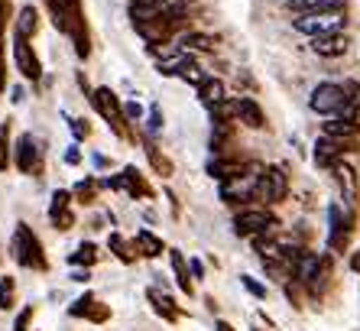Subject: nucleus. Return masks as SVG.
<instances>
[{
    "label": "nucleus",
    "instance_id": "obj_1",
    "mask_svg": "<svg viewBox=\"0 0 360 331\" xmlns=\"http://www.w3.org/2000/svg\"><path fill=\"white\" fill-rule=\"evenodd\" d=\"M347 17H344V10H315V13H299L295 17V30L311 39H319V36H331V33H341Z\"/></svg>",
    "mask_w": 360,
    "mask_h": 331
},
{
    "label": "nucleus",
    "instance_id": "obj_2",
    "mask_svg": "<svg viewBox=\"0 0 360 331\" xmlns=\"http://www.w3.org/2000/svg\"><path fill=\"white\" fill-rule=\"evenodd\" d=\"M10 250H13V260H17L20 266H30V270H46L42 247H39L36 234L26 228V224H17V234H13V244H10Z\"/></svg>",
    "mask_w": 360,
    "mask_h": 331
},
{
    "label": "nucleus",
    "instance_id": "obj_3",
    "mask_svg": "<svg viewBox=\"0 0 360 331\" xmlns=\"http://www.w3.org/2000/svg\"><path fill=\"white\" fill-rule=\"evenodd\" d=\"M347 104V88L344 85H335V82H325V85L311 88L309 94V108L315 114H341V108Z\"/></svg>",
    "mask_w": 360,
    "mask_h": 331
},
{
    "label": "nucleus",
    "instance_id": "obj_4",
    "mask_svg": "<svg viewBox=\"0 0 360 331\" xmlns=\"http://www.w3.org/2000/svg\"><path fill=\"white\" fill-rule=\"evenodd\" d=\"M260 195V176L257 172H240V176L227 179L224 186H221V198L231 205L237 202H250V198Z\"/></svg>",
    "mask_w": 360,
    "mask_h": 331
},
{
    "label": "nucleus",
    "instance_id": "obj_5",
    "mask_svg": "<svg viewBox=\"0 0 360 331\" xmlns=\"http://www.w3.org/2000/svg\"><path fill=\"white\" fill-rule=\"evenodd\" d=\"M94 108H98V114L104 120H108L110 127L117 130V134H124V124H127V114H124V104L117 101V94L110 91V88H98L94 91Z\"/></svg>",
    "mask_w": 360,
    "mask_h": 331
},
{
    "label": "nucleus",
    "instance_id": "obj_6",
    "mask_svg": "<svg viewBox=\"0 0 360 331\" xmlns=\"http://www.w3.org/2000/svg\"><path fill=\"white\" fill-rule=\"evenodd\" d=\"M347 150H354V140H335V136L321 134V140L315 143V166H321V169H335L338 162L344 160Z\"/></svg>",
    "mask_w": 360,
    "mask_h": 331
},
{
    "label": "nucleus",
    "instance_id": "obj_7",
    "mask_svg": "<svg viewBox=\"0 0 360 331\" xmlns=\"http://www.w3.org/2000/svg\"><path fill=\"white\" fill-rule=\"evenodd\" d=\"M269 224H273V218L263 208H243L234 218V234L237 238H257V234H266Z\"/></svg>",
    "mask_w": 360,
    "mask_h": 331
},
{
    "label": "nucleus",
    "instance_id": "obj_8",
    "mask_svg": "<svg viewBox=\"0 0 360 331\" xmlns=\"http://www.w3.org/2000/svg\"><path fill=\"white\" fill-rule=\"evenodd\" d=\"M13 62H17V68H20V75L23 78H39L42 75V65H39V59H36V52H33V46H30V39L26 36H13Z\"/></svg>",
    "mask_w": 360,
    "mask_h": 331
},
{
    "label": "nucleus",
    "instance_id": "obj_9",
    "mask_svg": "<svg viewBox=\"0 0 360 331\" xmlns=\"http://www.w3.org/2000/svg\"><path fill=\"white\" fill-rule=\"evenodd\" d=\"M260 195L269 198V202H283L289 195V179H285V172L279 166H273V169H266L260 176Z\"/></svg>",
    "mask_w": 360,
    "mask_h": 331
},
{
    "label": "nucleus",
    "instance_id": "obj_10",
    "mask_svg": "<svg viewBox=\"0 0 360 331\" xmlns=\"http://www.w3.org/2000/svg\"><path fill=\"white\" fill-rule=\"evenodd\" d=\"M328 221H331V250H344L347 238H351V214L341 212V205H331V212H328Z\"/></svg>",
    "mask_w": 360,
    "mask_h": 331
},
{
    "label": "nucleus",
    "instance_id": "obj_11",
    "mask_svg": "<svg viewBox=\"0 0 360 331\" xmlns=\"http://www.w3.org/2000/svg\"><path fill=\"white\" fill-rule=\"evenodd\" d=\"M347 36L344 33H331V36H319V39H311V49H315V56H321V59H341L344 52H347Z\"/></svg>",
    "mask_w": 360,
    "mask_h": 331
},
{
    "label": "nucleus",
    "instance_id": "obj_12",
    "mask_svg": "<svg viewBox=\"0 0 360 331\" xmlns=\"http://www.w3.org/2000/svg\"><path fill=\"white\" fill-rule=\"evenodd\" d=\"M237 117H240V124H247V127L260 130L263 124H266V117H263V108L253 98H237Z\"/></svg>",
    "mask_w": 360,
    "mask_h": 331
},
{
    "label": "nucleus",
    "instance_id": "obj_13",
    "mask_svg": "<svg viewBox=\"0 0 360 331\" xmlns=\"http://www.w3.org/2000/svg\"><path fill=\"white\" fill-rule=\"evenodd\" d=\"M36 162H39V150H36L33 136H30V134L20 136V143H17V166H20V172H33Z\"/></svg>",
    "mask_w": 360,
    "mask_h": 331
},
{
    "label": "nucleus",
    "instance_id": "obj_14",
    "mask_svg": "<svg viewBox=\"0 0 360 331\" xmlns=\"http://www.w3.org/2000/svg\"><path fill=\"white\" fill-rule=\"evenodd\" d=\"M335 176H338V186H341V192H344V202L354 205L357 202V172H354L347 162H338Z\"/></svg>",
    "mask_w": 360,
    "mask_h": 331
},
{
    "label": "nucleus",
    "instance_id": "obj_15",
    "mask_svg": "<svg viewBox=\"0 0 360 331\" xmlns=\"http://www.w3.org/2000/svg\"><path fill=\"white\" fill-rule=\"evenodd\" d=\"M198 98H201V104H208V108H214V104H221L227 98V91H224V82L221 78H211V75H205V82L198 85Z\"/></svg>",
    "mask_w": 360,
    "mask_h": 331
},
{
    "label": "nucleus",
    "instance_id": "obj_16",
    "mask_svg": "<svg viewBox=\"0 0 360 331\" xmlns=\"http://www.w3.org/2000/svg\"><path fill=\"white\" fill-rule=\"evenodd\" d=\"M321 134H325V136H335V140H354V136L360 134V124H357V120L335 117V120H328Z\"/></svg>",
    "mask_w": 360,
    "mask_h": 331
},
{
    "label": "nucleus",
    "instance_id": "obj_17",
    "mask_svg": "<svg viewBox=\"0 0 360 331\" xmlns=\"http://www.w3.org/2000/svg\"><path fill=\"white\" fill-rule=\"evenodd\" d=\"M344 0H289V10L295 13H315V10H341Z\"/></svg>",
    "mask_w": 360,
    "mask_h": 331
},
{
    "label": "nucleus",
    "instance_id": "obj_18",
    "mask_svg": "<svg viewBox=\"0 0 360 331\" xmlns=\"http://www.w3.org/2000/svg\"><path fill=\"white\" fill-rule=\"evenodd\" d=\"M208 172H211L214 179H221V182H227V179L240 176L243 166H240L237 160H211V162H208Z\"/></svg>",
    "mask_w": 360,
    "mask_h": 331
},
{
    "label": "nucleus",
    "instance_id": "obj_19",
    "mask_svg": "<svg viewBox=\"0 0 360 331\" xmlns=\"http://www.w3.org/2000/svg\"><path fill=\"white\" fill-rule=\"evenodd\" d=\"M36 30H39V13H36V7H30V4H26V7H20V17H17V33L30 39V36L36 33Z\"/></svg>",
    "mask_w": 360,
    "mask_h": 331
},
{
    "label": "nucleus",
    "instance_id": "obj_20",
    "mask_svg": "<svg viewBox=\"0 0 360 331\" xmlns=\"http://www.w3.org/2000/svg\"><path fill=\"white\" fill-rule=\"evenodd\" d=\"M136 250H140L143 257H160L162 254V240L153 234V231H136Z\"/></svg>",
    "mask_w": 360,
    "mask_h": 331
},
{
    "label": "nucleus",
    "instance_id": "obj_21",
    "mask_svg": "<svg viewBox=\"0 0 360 331\" xmlns=\"http://www.w3.org/2000/svg\"><path fill=\"white\" fill-rule=\"evenodd\" d=\"M179 46H182V52H211L214 49V39L205 33H185L179 39Z\"/></svg>",
    "mask_w": 360,
    "mask_h": 331
},
{
    "label": "nucleus",
    "instance_id": "obj_22",
    "mask_svg": "<svg viewBox=\"0 0 360 331\" xmlns=\"http://www.w3.org/2000/svg\"><path fill=\"white\" fill-rule=\"evenodd\" d=\"M172 270H176V283L182 292H192V280H188V266H185V257L179 254V250H172Z\"/></svg>",
    "mask_w": 360,
    "mask_h": 331
},
{
    "label": "nucleus",
    "instance_id": "obj_23",
    "mask_svg": "<svg viewBox=\"0 0 360 331\" xmlns=\"http://www.w3.org/2000/svg\"><path fill=\"white\" fill-rule=\"evenodd\" d=\"M150 302H153V306H156V312H160L162 318H166V322H176V318H179V309L172 306V299L160 296L156 289H150Z\"/></svg>",
    "mask_w": 360,
    "mask_h": 331
},
{
    "label": "nucleus",
    "instance_id": "obj_24",
    "mask_svg": "<svg viewBox=\"0 0 360 331\" xmlns=\"http://www.w3.org/2000/svg\"><path fill=\"white\" fill-rule=\"evenodd\" d=\"M192 52H176V56H166V59L156 62V68H160V75H179V68H182V62L188 59Z\"/></svg>",
    "mask_w": 360,
    "mask_h": 331
},
{
    "label": "nucleus",
    "instance_id": "obj_25",
    "mask_svg": "<svg viewBox=\"0 0 360 331\" xmlns=\"http://www.w3.org/2000/svg\"><path fill=\"white\" fill-rule=\"evenodd\" d=\"M179 78H182V82H188V85H195V88L205 82V75H201V68L192 62V56L182 62V68H179Z\"/></svg>",
    "mask_w": 360,
    "mask_h": 331
},
{
    "label": "nucleus",
    "instance_id": "obj_26",
    "mask_svg": "<svg viewBox=\"0 0 360 331\" xmlns=\"http://www.w3.org/2000/svg\"><path fill=\"white\" fill-rule=\"evenodd\" d=\"M124 186L134 192V195H150V188H146V182L140 179V172L136 169H124Z\"/></svg>",
    "mask_w": 360,
    "mask_h": 331
},
{
    "label": "nucleus",
    "instance_id": "obj_27",
    "mask_svg": "<svg viewBox=\"0 0 360 331\" xmlns=\"http://www.w3.org/2000/svg\"><path fill=\"white\" fill-rule=\"evenodd\" d=\"M10 166V124H0V172Z\"/></svg>",
    "mask_w": 360,
    "mask_h": 331
},
{
    "label": "nucleus",
    "instance_id": "obj_28",
    "mask_svg": "<svg viewBox=\"0 0 360 331\" xmlns=\"http://www.w3.org/2000/svg\"><path fill=\"white\" fill-rule=\"evenodd\" d=\"M68 260H72V264H84V266H91L94 260H98V250H94V244H82L75 250V254L68 257Z\"/></svg>",
    "mask_w": 360,
    "mask_h": 331
},
{
    "label": "nucleus",
    "instance_id": "obj_29",
    "mask_svg": "<svg viewBox=\"0 0 360 331\" xmlns=\"http://www.w3.org/2000/svg\"><path fill=\"white\" fill-rule=\"evenodd\" d=\"M13 280H10V276H4V280H0V309H13Z\"/></svg>",
    "mask_w": 360,
    "mask_h": 331
},
{
    "label": "nucleus",
    "instance_id": "obj_30",
    "mask_svg": "<svg viewBox=\"0 0 360 331\" xmlns=\"http://www.w3.org/2000/svg\"><path fill=\"white\" fill-rule=\"evenodd\" d=\"M110 247L117 250V257L124 260V264H130V260H134V254L127 250V244H124V238H120V234H110Z\"/></svg>",
    "mask_w": 360,
    "mask_h": 331
},
{
    "label": "nucleus",
    "instance_id": "obj_31",
    "mask_svg": "<svg viewBox=\"0 0 360 331\" xmlns=\"http://www.w3.org/2000/svg\"><path fill=\"white\" fill-rule=\"evenodd\" d=\"M240 283H243V289H247L250 296H257V299H266V286H260V283L253 280V276H240Z\"/></svg>",
    "mask_w": 360,
    "mask_h": 331
},
{
    "label": "nucleus",
    "instance_id": "obj_32",
    "mask_svg": "<svg viewBox=\"0 0 360 331\" xmlns=\"http://www.w3.org/2000/svg\"><path fill=\"white\" fill-rule=\"evenodd\" d=\"M30 322H33V306H26L23 312L17 315V322H13V331H26V328H30Z\"/></svg>",
    "mask_w": 360,
    "mask_h": 331
},
{
    "label": "nucleus",
    "instance_id": "obj_33",
    "mask_svg": "<svg viewBox=\"0 0 360 331\" xmlns=\"http://www.w3.org/2000/svg\"><path fill=\"white\" fill-rule=\"evenodd\" d=\"M160 127H162V114H160V108H153L150 110V134H156Z\"/></svg>",
    "mask_w": 360,
    "mask_h": 331
},
{
    "label": "nucleus",
    "instance_id": "obj_34",
    "mask_svg": "<svg viewBox=\"0 0 360 331\" xmlns=\"http://www.w3.org/2000/svg\"><path fill=\"white\" fill-rule=\"evenodd\" d=\"M124 114H127V117H130V120H140L143 108H140V104H136V101H130V104H124Z\"/></svg>",
    "mask_w": 360,
    "mask_h": 331
},
{
    "label": "nucleus",
    "instance_id": "obj_35",
    "mask_svg": "<svg viewBox=\"0 0 360 331\" xmlns=\"http://www.w3.org/2000/svg\"><path fill=\"white\" fill-rule=\"evenodd\" d=\"M72 124V130H75V136L82 140V136H88V127H84V120H68Z\"/></svg>",
    "mask_w": 360,
    "mask_h": 331
},
{
    "label": "nucleus",
    "instance_id": "obj_36",
    "mask_svg": "<svg viewBox=\"0 0 360 331\" xmlns=\"http://www.w3.org/2000/svg\"><path fill=\"white\" fill-rule=\"evenodd\" d=\"M78 195L91 198V195H94V182H78Z\"/></svg>",
    "mask_w": 360,
    "mask_h": 331
},
{
    "label": "nucleus",
    "instance_id": "obj_37",
    "mask_svg": "<svg viewBox=\"0 0 360 331\" xmlns=\"http://www.w3.org/2000/svg\"><path fill=\"white\" fill-rule=\"evenodd\" d=\"M78 160H82V153H78V146H72V150L65 153V162H72V166H75Z\"/></svg>",
    "mask_w": 360,
    "mask_h": 331
},
{
    "label": "nucleus",
    "instance_id": "obj_38",
    "mask_svg": "<svg viewBox=\"0 0 360 331\" xmlns=\"http://www.w3.org/2000/svg\"><path fill=\"white\" fill-rule=\"evenodd\" d=\"M188 266H192V273H195V276H198V280H201V273H205V266H201L198 260H188Z\"/></svg>",
    "mask_w": 360,
    "mask_h": 331
},
{
    "label": "nucleus",
    "instance_id": "obj_39",
    "mask_svg": "<svg viewBox=\"0 0 360 331\" xmlns=\"http://www.w3.org/2000/svg\"><path fill=\"white\" fill-rule=\"evenodd\" d=\"M351 270L360 273V250H357V254H351Z\"/></svg>",
    "mask_w": 360,
    "mask_h": 331
},
{
    "label": "nucleus",
    "instance_id": "obj_40",
    "mask_svg": "<svg viewBox=\"0 0 360 331\" xmlns=\"http://www.w3.org/2000/svg\"><path fill=\"white\" fill-rule=\"evenodd\" d=\"M214 328H218V331H234V328H231V325L224 322V318H221V322H214Z\"/></svg>",
    "mask_w": 360,
    "mask_h": 331
}]
</instances>
